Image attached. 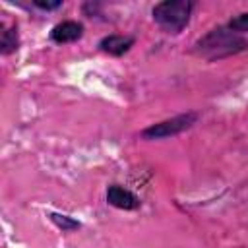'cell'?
<instances>
[{"instance_id":"6da1fadb","label":"cell","mask_w":248,"mask_h":248,"mask_svg":"<svg viewBox=\"0 0 248 248\" xmlns=\"http://www.w3.org/2000/svg\"><path fill=\"white\" fill-rule=\"evenodd\" d=\"M246 48H248V41L242 35L231 31L227 25H219V27H213L211 31H207L203 37H200L194 43L192 50L196 56L215 62V60L238 54Z\"/></svg>"},{"instance_id":"7a4b0ae2","label":"cell","mask_w":248,"mask_h":248,"mask_svg":"<svg viewBox=\"0 0 248 248\" xmlns=\"http://www.w3.org/2000/svg\"><path fill=\"white\" fill-rule=\"evenodd\" d=\"M192 8H194V2L190 0H163L153 6L151 16H153V21L165 33L176 35L188 25Z\"/></svg>"},{"instance_id":"3957f363","label":"cell","mask_w":248,"mask_h":248,"mask_svg":"<svg viewBox=\"0 0 248 248\" xmlns=\"http://www.w3.org/2000/svg\"><path fill=\"white\" fill-rule=\"evenodd\" d=\"M198 122V114L196 112H184L172 118H167L163 122L151 124L145 130H141V138L143 140H163V138H170L176 136L188 128H192Z\"/></svg>"},{"instance_id":"277c9868","label":"cell","mask_w":248,"mask_h":248,"mask_svg":"<svg viewBox=\"0 0 248 248\" xmlns=\"http://www.w3.org/2000/svg\"><path fill=\"white\" fill-rule=\"evenodd\" d=\"M107 202L116 207V209H124V211H134L140 207V200L136 194H132L128 188L120 186V184H110L107 188Z\"/></svg>"},{"instance_id":"5b68a950","label":"cell","mask_w":248,"mask_h":248,"mask_svg":"<svg viewBox=\"0 0 248 248\" xmlns=\"http://www.w3.org/2000/svg\"><path fill=\"white\" fill-rule=\"evenodd\" d=\"M83 35V25L79 21H74V19H66V21H60L52 27L50 31V39L58 45H66V43H74L78 39H81Z\"/></svg>"},{"instance_id":"8992f818","label":"cell","mask_w":248,"mask_h":248,"mask_svg":"<svg viewBox=\"0 0 248 248\" xmlns=\"http://www.w3.org/2000/svg\"><path fill=\"white\" fill-rule=\"evenodd\" d=\"M132 46H134V37H126V35H107L99 43V48L112 56H122Z\"/></svg>"},{"instance_id":"52a82bcc","label":"cell","mask_w":248,"mask_h":248,"mask_svg":"<svg viewBox=\"0 0 248 248\" xmlns=\"http://www.w3.org/2000/svg\"><path fill=\"white\" fill-rule=\"evenodd\" d=\"M19 46V37H17V27L12 25V27H4L2 31V39H0V52L4 56L16 52Z\"/></svg>"},{"instance_id":"ba28073f","label":"cell","mask_w":248,"mask_h":248,"mask_svg":"<svg viewBox=\"0 0 248 248\" xmlns=\"http://www.w3.org/2000/svg\"><path fill=\"white\" fill-rule=\"evenodd\" d=\"M50 221H52V223H54L58 229H62L64 232H70V231L79 229V221H76V219H72V217H68V215L50 213Z\"/></svg>"},{"instance_id":"9c48e42d","label":"cell","mask_w":248,"mask_h":248,"mask_svg":"<svg viewBox=\"0 0 248 248\" xmlns=\"http://www.w3.org/2000/svg\"><path fill=\"white\" fill-rule=\"evenodd\" d=\"M227 27H229L231 31L238 33V35H242V33H248V12L234 16V17H232V19L227 23Z\"/></svg>"},{"instance_id":"30bf717a","label":"cell","mask_w":248,"mask_h":248,"mask_svg":"<svg viewBox=\"0 0 248 248\" xmlns=\"http://www.w3.org/2000/svg\"><path fill=\"white\" fill-rule=\"evenodd\" d=\"M33 4L41 10H56L62 6V0H54V2H45V0H33Z\"/></svg>"}]
</instances>
